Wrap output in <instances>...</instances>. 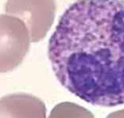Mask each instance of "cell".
<instances>
[{"instance_id":"6da1fadb","label":"cell","mask_w":124,"mask_h":118,"mask_svg":"<svg viewBox=\"0 0 124 118\" xmlns=\"http://www.w3.org/2000/svg\"><path fill=\"white\" fill-rule=\"evenodd\" d=\"M57 80L95 106L124 104V0H78L48 45Z\"/></svg>"},{"instance_id":"7a4b0ae2","label":"cell","mask_w":124,"mask_h":118,"mask_svg":"<svg viewBox=\"0 0 124 118\" xmlns=\"http://www.w3.org/2000/svg\"><path fill=\"white\" fill-rule=\"evenodd\" d=\"M5 11L8 15L22 19L27 25L31 41L43 39L54 23L55 0H8Z\"/></svg>"},{"instance_id":"3957f363","label":"cell","mask_w":124,"mask_h":118,"mask_svg":"<svg viewBox=\"0 0 124 118\" xmlns=\"http://www.w3.org/2000/svg\"><path fill=\"white\" fill-rule=\"evenodd\" d=\"M31 41L27 25L18 17L1 16V72H8L23 62Z\"/></svg>"},{"instance_id":"277c9868","label":"cell","mask_w":124,"mask_h":118,"mask_svg":"<svg viewBox=\"0 0 124 118\" xmlns=\"http://www.w3.org/2000/svg\"><path fill=\"white\" fill-rule=\"evenodd\" d=\"M46 107L41 100L23 93L5 96L1 99V118H46Z\"/></svg>"},{"instance_id":"5b68a950","label":"cell","mask_w":124,"mask_h":118,"mask_svg":"<svg viewBox=\"0 0 124 118\" xmlns=\"http://www.w3.org/2000/svg\"><path fill=\"white\" fill-rule=\"evenodd\" d=\"M50 118H93L89 111L70 102L57 105L51 111Z\"/></svg>"}]
</instances>
